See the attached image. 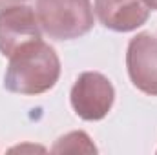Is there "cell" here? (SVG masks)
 <instances>
[{"label":"cell","instance_id":"obj_7","mask_svg":"<svg viewBox=\"0 0 157 155\" xmlns=\"http://www.w3.org/2000/svg\"><path fill=\"white\" fill-rule=\"evenodd\" d=\"M53 153H95L97 148L84 131H71L60 137L51 148Z\"/></svg>","mask_w":157,"mask_h":155},{"label":"cell","instance_id":"obj_3","mask_svg":"<svg viewBox=\"0 0 157 155\" xmlns=\"http://www.w3.org/2000/svg\"><path fill=\"white\" fill-rule=\"evenodd\" d=\"M71 106L84 120H101L108 115L115 100V89L108 77L97 71H84L70 93Z\"/></svg>","mask_w":157,"mask_h":155},{"label":"cell","instance_id":"obj_5","mask_svg":"<svg viewBox=\"0 0 157 155\" xmlns=\"http://www.w3.org/2000/svg\"><path fill=\"white\" fill-rule=\"evenodd\" d=\"M40 39V24L33 7L18 4L0 11V53L11 57L18 47Z\"/></svg>","mask_w":157,"mask_h":155},{"label":"cell","instance_id":"obj_9","mask_svg":"<svg viewBox=\"0 0 157 155\" xmlns=\"http://www.w3.org/2000/svg\"><path fill=\"white\" fill-rule=\"evenodd\" d=\"M144 4H146V7L148 9H154V11H157V0H143Z\"/></svg>","mask_w":157,"mask_h":155},{"label":"cell","instance_id":"obj_8","mask_svg":"<svg viewBox=\"0 0 157 155\" xmlns=\"http://www.w3.org/2000/svg\"><path fill=\"white\" fill-rule=\"evenodd\" d=\"M26 0H0V11L6 9V7H13V6H18V4H24Z\"/></svg>","mask_w":157,"mask_h":155},{"label":"cell","instance_id":"obj_2","mask_svg":"<svg viewBox=\"0 0 157 155\" xmlns=\"http://www.w3.org/2000/svg\"><path fill=\"white\" fill-rule=\"evenodd\" d=\"M35 13L40 28L53 40H73L93 28L90 0H37Z\"/></svg>","mask_w":157,"mask_h":155},{"label":"cell","instance_id":"obj_4","mask_svg":"<svg viewBox=\"0 0 157 155\" xmlns=\"http://www.w3.org/2000/svg\"><path fill=\"white\" fill-rule=\"evenodd\" d=\"M126 68L130 80L146 95H157V39L152 33H139L128 44Z\"/></svg>","mask_w":157,"mask_h":155},{"label":"cell","instance_id":"obj_6","mask_svg":"<svg viewBox=\"0 0 157 155\" xmlns=\"http://www.w3.org/2000/svg\"><path fill=\"white\" fill-rule=\"evenodd\" d=\"M95 13L104 28L126 33L141 28L150 9L143 0H95Z\"/></svg>","mask_w":157,"mask_h":155},{"label":"cell","instance_id":"obj_1","mask_svg":"<svg viewBox=\"0 0 157 155\" xmlns=\"http://www.w3.org/2000/svg\"><path fill=\"white\" fill-rule=\"evenodd\" d=\"M59 77L60 60L55 49L39 39L24 44L9 57L4 88L11 93L40 95L51 89Z\"/></svg>","mask_w":157,"mask_h":155}]
</instances>
